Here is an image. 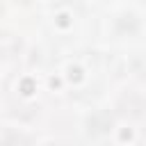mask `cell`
<instances>
[{
    "mask_svg": "<svg viewBox=\"0 0 146 146\" xmlns=\"http://www.w3.org/2000/svg\"><path fill=\"white\" fill-rule=\"evenodd\" d=\"M116 112L125 119H144L146 116V96H141L139 91H123L116 98Z\"/></svg>",
    "mask_w": 146,
    "mask_h": 146,
    "instance_id": "6da1fadb",
    "label": "cell"
},
{
    "mask_svg": "<svg viewBox=\"0 0 146 146\" xmlns=\"http://www.w3.org/2000/svg\"><path fill=\"white\" fill-rule=\"evenodd\" d=\"M48 146H68V144H64V141H52V144H48Z\"/></svg>",
    "mask_w": 146,
    "mask_h": 146,
    "instance_id": "5b68a950",
    "label": "cell"
},
{
    "mask_svg": "<svg viewBox=\"0 0 146 146\" xmlns=\"http://www.w3.org/2000/svg\"><path fill=\"white\" fill-rule=\"evenodd\" d=\"M2 146H30V137L7 125L2 130Z\"/></svg>",
    "mask_w": 146,
    "mask_h": 146,
    "instance_id": "277c9868",
    "label": "cell"
},
{
    "mask_svg": "<svg viewBox=\"0 0 146 146\" xmlns=\"http://www.w3.org/2000/svg\"><path fill=\"white\" fill-rule=\"evenodd\" d=\"M114 130V114L110 110H98L87 116L84 121V132L89 137H105Z\"/></svg>",
    "mask_w": 146,
    "mask_h": 146,
    "instance_id": "7a4b0ae2",
    "label": "cell"
},
{
    "mask_svg": "<svg viewBox=\"0 0 146 146\" xmlns=\"http://www.w3.org/2000/svg\"><path fill=\"white\" fill-rule=\"evenodd\" d=\"M112 30H114L116 36H121V39L128 36V39H130V36H137V34H139L141 25H139V18H137L132 11H123V14H119V16L114 18Z\"/></svg>",
    "mask_w": 146,
    "mask_h": 146,
    "instance_id": "3957f363",
    "label": "cell"
}]
</instances>
